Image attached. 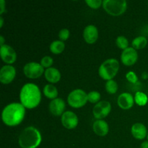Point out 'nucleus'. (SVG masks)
Instances as JSON below:
<instances>
[{
	"instance_id": "nucleus-1",
	"label": "nucleus",
	"mask_w": 148,
	"mask_h": 148,
	"mask_svg": "<svg viewBox=\"0 0 148 148\" xmlns=\"http://www.w3.org/2000/svg\"><path fill=\"white\" fill-rule=\"evenodd\" d=\"M25 109L22 103H12L8 104L3 109L1 114L2 121L6 125L14 127L23 121L24 119Z\"/></svg>"
},
{
	"instance_id": "nucleus-2",
	"label": "nucleus",
	"mask_w": 148,
	"mask_h": 148,
	"mask_svg": "<svg viewBox=\"0 0 148 148\" xmlns=\"http://www.w3.org/2000/svg\"><path fill=\"white\" fill-rule=\"evenodd\" d=\"M20 99L25 108H34L38 106L41 100V94L38 87L33 83L23 85L20 92Z\"/></svg>"
},
{
	"instance_id": "nucleus-3",
	"label": "nucleus",
	"mask_w": 148,
	"mask_h": 148,
	"mask_svg": "<svg viewBox=\"0 0 148 148\" xmlns=\"http://www.w3.org/2000/svg\"><path fill=\"white\" fill-rule=\"evenodd\" d=\"M42 141L40 132L33 127H26L19 136L18 143L22 148H37Z\"/></svg>"
},
{
	"instance_id": "nucleus-4",
	"label": "nucleus",
	"mask_w": 148,
	"mask_h": 148,
	"mask_svg": "<svg viewBox=\"0 0 148 148\" xmlns=\"http://www.w3.org/2000/svg\"><path fill=\"white\" fill-rule=\"evenodd\" d=\"M119 69V63L115 59H108L103 62L98 69L100 77L106 80L112 79Z\"/></svg>"
},
{
	"instance_id": "nucleus-5",
	"label": "nucleus",
	"mask_w": 148,
	"mask_h": 148,
	"mask_svg": "<svg viewBox=\"0 0 148 148\" xmlns=\"http://www.w3.org/2000/svg\"><path fill=\"white\" fill-rule=\"evenodd\" d=\"M103 7L111 15L119 16L126 11L127 3L125 0H105L103 1Z\"/></svg>"
},
{
	"instance_id": "nucleus-6",
	"label": "nucleus",
	"mask_w": 148,
	"mask_h": 148,
	"mask_svg": "<svg viewBox=\"0 0 148 148\" xmlns=\"http://www.w3.org/2000/svg\"><path fill=\"white\" fill-rule=\"evenodd\" d=\"M88 95L81 89L72 90L67 97V102L73 108H80L85 106L88 101Z\"/></svg>"
},
{
	"instance_id": "nucleus-7",
	"label": "nucleus",
	"mask_w": 148,
	"mask_h": 148,
	"mask_svg": "<svg viewBox=\"0 0 148 148\" xmlns=\"http://www.w3.org/2000/svg\"><path fill=\"white\" fill-rule=\"evenodd\" d=\"M23 72L27 77L30 79L38 78L43 75L44 69L40 64L37 62H29L24 66Z\"/></svg>"
},
{
	"instance_id": "nucleus-8",
	"label": "nucleus",
	"mask_w": 148,
	"mask_h": 148,
	"mask_svg": "<svg viewBox=\"0 0 148 148\" xmlns=\"http://www.w3.org/2000/svg\"><path fill=\"white\" fill-rule=\"evenodd\" d=\"M111 110V105L109 102L106 101H103L98 102L94 106L92 110V114L94 117L98 119H102L109 114Z\"/></svg>"
},
{
	"instance_id": "nucleus-9",
	"label": "nucleus",
	"mask_w": 148,
	"mask_h": 148,
	"mask_svg": "<svg viewBox=\"0 0 148 148\" xmlns=\"http://www.w3.org/2000/svg\"><path fill=\"white\" fill-rule=\"evenodd\" d=\"M16 75L15 68L12 65H4L0 70V82L3 84H9L13 81Z\"/></svg>"
},
{
	"instance_id": "nucleus-10",
	"label": "nucleus",
	"mask_w": 148,
	"mask_h": 148,
	"mask_svg": "<svg viewBox=\"0 0 148 148\" xmlns=\"http://www.w3.org/2000/svg\"><path fill=\"white\" fill-rule=\"evenodd\" d=\"M62 125L68 130H72L77 127L78 124V118L76 114L72 111H65L61 118Z\"/></svg>"
},
{
	"instance_id": "nucleus-11",
	"label": "nucleus",
	"mask_w": 148,
	"mask_h": 148,
	"mask_svg": "<svg viewBox=\"0 0 148 148\" xmlns=\"http://www.w3.org/2000/svg\"><path fill=\"white\" fill-rule=\"evenodd\" d=\"M138 54L133 47H128L123 51L121 55V60L126 66H132L137 62Z\"/></svg>"
},
{
	"instance_id": "nucleus-12",
	"label": "nucleus",
	"mask_w": 148,
	"mask_h": 148,
	"mask_svg": "<svg viewBox=\"0 0 148 148\" xmlns=\"http://www.w3.org/2000/svg\"><path fill=\"white\" fill-rule=\"evenodd\" d=\"M0 54H1V58L6 64L14 63L17 59V54L14 51V49L10 46L7 44H4L1 46L0 49Z\"/></svg>"
},
{
	"instance_id": "nucleus-13",
	"label": "nucleus",
	"mask_w": 148,
	"mask_h": 148,
	"mask_svg": "<svg viewBox=\"0 0 148 148\" xmlns=\"http://www.w3.org/2000/svg\"><path fill=\"white\" fill-rule=\"evenodd\" d=\"M49 111L52 115L55 116H59L64 114L65 109V102L62 98H55L52 100L49 103Z\"/></svg>"
},
{
	"instance_id": "nucleus-14",
	"label": "nucleus",
	"mask_w": 148,
	"mask_h": 148,
	"mask_svg": "<svg viewBox=\"0 0 148 148\" xmlns=\"http://www.w3.org/2000/svg\"><path fill=\"white\" fill-rule=\"evenodd\" d=\"M134 98L132 95L129 92H124L119 95L117 103L119 106L124 110H128L131 108L134 105Z\"/></svg>"
},
{
	"instance_id": "nucleus-15",
	"label": "nucleus",
	"mask_w": 148,
	"mask_h": 148,
	"mask_svg": "<svg viewBox=\"0 0 148 148\" xmlns=\"http://www.w3.org/2000/svg\"><path fill=\"white\" fill-rule=\"evenodd\" d=\"M83 37L88 43H94L98 38V28L92 25H88L84 29Z\"/></svg>"
},
{
	"instance_id": "nucleus-16",
	"label": "nucleus",
	"mask_w": 148,
	"mask_h": 148,
	"mask_svg": "<svg viewBox=\"0 0 148 148\" xmlns=\"http://www.w3.org/2000/svg\"><path fill=\"white\" fill-rule=\"evenodd\" d=\"M131 132L133 137L137 140H143L147 135V128L141 123H136L132 127Z\"/></svg>"
},
{
	"instance_id": "nucleus-17",
	"label": "nucleus",
	"mask_w": 148,
	"mask_h": 148,
	"mask_svg": "<svg viewBox=\"0 0 148 148\" xmlns=\"http://www.w3.org/2000/svg\"><path fill=\"white\" fill-rule=\"evenodd\" d=\"M92 130H93L94 132L97 135L103 137V136H106L108 134L109 127H108L106 121H103V120L98 119L94 121L93 124H92Z\"/></svg>"
},
{
	"instance_id": "nucleus-18",
	"label": "nucleus",
	"mask_w": 148,
	"mask_h": 148,
	"mask_svg": "<svg viewBox=\"0 0 148 148\" xmlns=\"http://www.w3.org/2000/svg\"><path fill=\"white\" fill-rule=\"evenodd\" d=\"M46 80L51 83L58 82L61 79V73L56 68L50 67L46 69L44 72Z\"/></svg>"
},
{
	"instance_id": "nucleus-19",
	"label": "nucleus",
	"mask_w": 148,
	"mask_h": 148,
	"mask_svg": "<svg viewBox=\"0 0 148 148\" xmlns=\"http://www.w3.org/2000/svg\"><path fill=\"white\" fill-rule=\"evenodd\" d=\"M43 93H44L45 96L47 97L48 98L53 100L57 97L58 90L53 85L49 84V85H45V87L43 88Z\"/></svg>"
},
{
	"instance_id": "nucleus-20",
	"label": "nucleus",
	"mask_w": 148,
	"mask_h": 148,
	"mask_svg": "<svg viewBox=\"0 0 148 148\" xmlns=\"http://www.w3.org/2000/svg\"><path fill=\"white\" fill-rule=\"evenodd\" d=\"M65 44L62 40H54L50 45V51L54 54H59L64 50Z\"/></svg>"
},
{
	"instance_id": "nucleus-21",
	"label": "nucleus",
	"mask_w": 148,
	"mask_h": 148,
	"mask_svg": "<svg viewBox=\"0 0 148 148\" xmlns=\"http://www.w3.org/2000/svg\"><path fill=\"white\" fill-rule=\"evenodd\" d=\"M147 43V40L145 36H138L132 40V45L134 49H142L145 47Z\"/></svg>"
},
{
	"instance_id": "nucleus-22",
	"label": "nucleus",
	"mask_w": 148,
	"mask_h": 148,
	"mask_svg": "<svg viewBox=\"0 0 148 148\" xmlns=\"http://www.w3.org/2000/svg\"><path fill=\"white\" fill-rule=\"evenodd\" d=\"M134 101L140 106H143L147 104L148 101V98L145 93L143 92H136L135 96H134Z\"/></svg>"
},
{
	"instance_id": "nucleus-23",
	"label": "nucleus",
	"mask_w": 148,
	"mask_h": 148,
	"mask_svg": "<svg viewBox=\"0 0 148 148\" xmlns=\"http://www.w3.org/2000/svg\"><path fill=\"white\" fill-rule=\"evenodd\" d=\"M106 90L110 94H114L118 90V84L114 79L108 80L106 83Z\"/></svg>"
},
{
	"instance_id": "nucleus-24",
	"label": "nucleus",
	"mask_w": 148,
	"mask_h": 148,
	"mask_svg": "<svg viewBox=\"0 0 148 148\" xmlns=\"http://www.w3.org/2000/svg\"><path fill=\"white\" fill-rule=\"evenodd\" d=\"M116 43L119 49H124V50L127 49L129 46V41L127 38L122 36H120L117 38L116 40Z\"/></svg>"
},
{
	"instance_id": "nucleus-25",
	"label": "nucleus",
	"mask_w": 148,
	"mask_h": 148,
	"mask_svg": "<svg viewBox=\"0 0 148 148\" xmlns=\"http://www.w3.org/2000/svg\"><path fill=\"white\" fill-rule=\"evenodd\" d=\"M101 99V94L98 91H91L88 94V100L92 103L98 102Z\"/></svg>"
},
{
	"instance_id": "nucleus-26",
	"label": "nucleus",
	"mask_w": 148,
	"mask_h": 148,
	"mask_svg": "<svg viewBox=\"0 0 148 148\" xmlns=\"http://www.w3.org/2000/svg\"><path fill=\"white\" fill-rule=\"evenodd\" d=\"M53 60L51 56H46L42 58V59L40 60V64L42 65L43 67H46L48 69V68H50L51 66L53 64Z\"/></svg>"
},
{
	"instance_id": "nucleus-27",
	"label": "nucleus",
	"mask_w": 148,
	"mask_h": 148,
	"mask_svg": "<svg viewBox=\"0 0 148 148\" xmlns=\"http://www.w3.org/2000/svg\"><path fill=\"white\" fill-rule=\"evenodd\" d=\"M85 3L91 8L97 9L101 7V4H103V1L101 0H86Z\"/></svg>"
},
{
	"instance_id": "nucleus-28",
	"label": "nucleus",
	"mask_w": 148,
	"mask_h": 148,
	"mask_svg": "<svg viewBox=\"0 0 148 148\" xmlns=\"http://www.w3.org/2000/svg\"><path fill=\"white\" fill-rule=\"evenodd\" d=\"M69 34H70V33H69V30L68 29H62L59 33V38L62 41L64 42V40H66L69 38Z\"/></svg>"
},
{
	"instance_id": "nucleus-29",
	"label": "nucleus",
	"mask_w": 148,
	"mask_h": 148,
	"mask_svg": "<svg viewBox=\"0 0 148 148\" xmlns=\"http://www.w3.org/2000/svg\"><path fill=\"white\" fill-rule=\"evenodd\" d=\"M126 77L132 83H136L137 81V77L134 72H129L126 75Z\"/></svg>"
},
{
	"instance_id": "nucleus-30",
	"label": "nucleus",
	"mask_w": 148,
	"mask_h": 148,
	"mask_svg": "<svg viewBox=\"0 0 148 148\" xmlns=\"http://www.w3.org/2000/svg\"><path fill=\"white\" fill-rule=\"evenodd\" d=\"M5 1L4 0H0V7H1V10H0V14H3L5 10Z\"/></svg>"
},
{
	"instance_id": "nucleus-31",
	"label": "nucleus",
	"mask_w": 148,
	"mask_h": 148,
	"mask_svg": "<svg viewBox=\"0 0 148 148\" xmlns=\"http://www.w3.org/2000/svg\"><path fill=\"white\" fill-rule=\"evenodd\" d=\"M140 148H148V141L143 142V143L141 144Z\"/></svg>"
},
{
	"instance_id": "nucleus-32",
	"label": "nucleus",
	"mask_w": 148,
	"mask_h": 148,
	"mask_svg": "<svg viewBox=\"0 0 148 148\" xmlns=\"http://www.w3.org/2000/svg\"><path fill=\"white\" fill-rule=\"evenodd\" d=\"M4 38H3L2 36H0V43H1V46H3V45H4Z\"/></svg>"
},
{
	"instance_id": "nucleus-33",
	"label": "nucleus",
	"mask_w": 148,
	"mask_h": 148,
	"mask_svg": "<svg viewBox=\"0 0 148 148\" xmlns=\"http://www.w3.org/2000/svg\"><path fill=\"white\" fill-rule=\"evenodd\" d=\"M3 23H4V20H3V17H0V27H2L3 26Z\"/></svg>"
},
{
	"instance_id": "nucleus-34",
	"label": "nucleus",
	"mask_w": 148,
	"mask_h": 148,
	"mask_svg": "<svg viewBox=\"0 0 148 148\" xmlns=\"http://www.w3.org/2000/svg\"><path fill=\"white\" fill-rule=\"evenodd\" d=\"M147 141H148V133H147Z\"/></svg>"
},
{
	"instance_id": "nucleus-35",
	"label": "nucleus",
	"mask_w": 148,
	"mask_h": 148,
	"mask_svg": "<svg viewBox=\"0 0 148 148\" xmlns=\"http://www.w3.org/2000/svg\"><path fill=\"white\" fill-rule=\"evenodd\" d=\"M147 32H148V30H147Z\"/></svg>"
}]
</instances>
